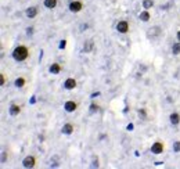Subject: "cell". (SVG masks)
Listing matches in <instances>:
<instances>
[{
  "label": "cell",
  "mask_w": 180,
  "mask_h": 169,
  "mask_svg": "<svg viewBox=\"0 0 180 169\" xmlns=\"http://www.w3.org/2000/svg\"><path fill=\"white\" fill-rule=\"evenodd\" d=\"M28 55H29V51H28V49L25 46L15 47L13 51V57L15 61H25L28 58Z\"/></svg>",
  "instance_id": "cell-1"
},
{
  "label": "cell",
  "mask_w": 180,
  "mask_h": 169,
  "mask_svg": "<svg viewBox=\"0 0 180 169\" xmlns=\"http://www.w3.org/2000/svg\"><path fill=\"white\" fill-rule=\"evenodd\" d=\"M116 30L121 33H126L127 30H129V24H127V21H125V19L119 21L118 25H116Z\"/></svg>",
  "instance_id": "cell-2"
},
{
  "label": "cell",
  "mask_w": 180,
  "mask_h": 169,
  "mask_svg": "<svg viewBox=\"0 0 180 169\" xmlns=\"http://www.w3.org/2000/svg\"><path fill=\"white\" fill-rule=\"evenodd\" d=\"M151 151L154 152V154H162L163 152V144L161 143V141H155L151 147Z\"/></svg>",
  "instance_id": "cell-3"
},
{
  "label": "cell",
  "mask_w": 180,
  "mask_h": 169,
  "mask_svg": "<svg viewBox=\"0 0 180 169\" xmlns=\"http://www.w3.org/2000/svg\"><path fill=\"white\" fill-rule=\"evenodd\" d=\"M82 8H83L82 2H72L71 4H69V10H71L72 13H78V11H80Z\"/></svg>",
  "instance_id": "cell-4"
},
{
  "label": "cell",
  "mask_w": 180,
  "mask_h": 169,
  "mask_svg": "<svg viewBox=\"0 0 180 169\" xmlns=\"http://www.w3.org/2000/svg\"><path fill=\"white\" fill-rule=\"evenodd\" d=\"M64 86H65V89H68V90H72V89L76 87V80H75L74 78H68V79L65 80V83H64Z\"/></svg>",
  "instance_id": "cell-5"
},
{
  "label": "cell",
  "mask_w": 180,
  "mask_h": 169,
  "mask_svg": "<svg viewBox=\"0 0 180 169\" xmlns=\"http://www.w3.org/2000/svg\"><path fill=\"white\" fill-rule=\"evenodd\" d=\"M35 157H26L24 159V162H22V165H24V168H32L33 165H35Z\"/></svg>",
  "instance_id": "cell-6"
},
{
  "label": "cell",
  "mask_w": 180,
  "mask_h": 169,
  "mask_svg": "<svg viewBox=\"0 0 180 169\" xmlns=\"http://www.w3.org/2000/svg\"><path fill=\"white\" fill-rule=\"evenodd\" d=\"M76 103H74V101H66L65 103V105H64V108H65L68 112H74L75 110H76Z\"/></svg>",
  "instance_id": "cell-7"
},
{
  "label": "cell",
  "mask_w": 180,
  "mask_h": 169,
  "mask_svg": "<svg viewBox=\"0 0 180 169\" xmlns=\"http://www.w3.org/2000/svg\"><path fill=\"white\" fill-rule=\"evenodd\" d=\"M72 132H74V125L65 123V125L62 126V133H65V135H71Z\"/></svg>",
  "instance_id": "cell-8"
},
{
  "label": "cell",
  "mask_w": 180,
  "mask_h": 169,
  "mask_svg": "<svg viewBox=\"0 0 180 169\" xmlns=\"http://www.w3.org/2000/svg\"><path fill=\"white\" fill-rule=\"evenodd\" d=\"M19 111H21V107H19V105H17V104H13L10 107V114H11V115H18Z\"/></svg>",
  "instance_id": "cell-9"
},
{
  "label": "cell",
  "mask_w": 180,
  "mask_h": 169,
  "mask_svg": "<svg viewBox=\"0 0 180 169\" xmlns=\"http://www.w3.org/2000/svg\"><path fill=\"white\" fill-rule=\"evenodd\" d=\"M169 118H170V122L173 125H177L180 122V115H179V114H176V112L170 114V116H169Z\"/></svg>",
  "instance_id": "cell-10"
},
{
  "label": "cell",
  "mask_w": 180,
  "mask_h": 169,
  "mask_svg": "<svg viewBox=\"0 0 180 169\" xmlns=\"http://www.w3.org/2000/svg\"><path fill=\"white\" fill-rule=\"evenodd\" d=\"M50 72H51V74H60L61 72V65L60 64H51V66H50Z\"/></svg>",
  "instance_id": "cell-11"
},
{
  "label": "cell",
  "mask_w": 180,
  "mask_h": 169,
  "mask_svg": "<svg viewBox=\"0 0 180 169\" xmlns=\"http://www.w3.org/2000/svg\"><path fill=\"white\" fill-rule=\"evenodd\" d=\"M36 14H38V8L36 7H30L26 10V15L29 17V18H33V17H36Z\"/></svg>",
  "instance_id": "cell-12"
},
{
  "label": "cell",
  "mask_w": 180,
  "mask_h": 169,
  "mask_svg": "<svg viewBox=\"0 0 180 169\" xmlns=\"http://www.w3.org/2000/svg\"><path fill=\"white\" fill-rule=\"evenodd\" d=\"M44 6H46L47 8H55L57 0H44Z\"/></svg>",
  "instance_id": "cell-13"
},
{
  "label": "cell",
  "mask_w": 180,
  "mask_h": 169,
  "mask_svg": "<svg viewBox=\"0 0 180 169\" xmlns=\"http://www.w3.org/2000/svg\"><path fill=\"white\" fill-rule=\"evenodd\" d=\"M150 18H151V15H150V13H148L147 10H146V11H143V13H140V19H141V21L147 22Z\"/></svg>",
  "instance_id": "cell-14"
},
{
  "label": "cell",
  "mask_w": 180,
  "mask_h": 169,
  "mask_svg": "<svg viewBox=\"0 0 180 169\" xmlns=\"http://www.w3.org/2000/svg\"><path fill=\"white\" fill-rule=\"evenodd\" d=\"M152 6H154V2H152V0H144V2H143V7L146 8V10L151 8Z\"/></svg>",
  "instance_id": "cell-15"
},
{
  "label": "cell",
  "mask_w": 180,
  "mask_h": 169,
  "mask_svg": "<svg viewBox=\"0 0 180 169\" xmlns=\"http://www.w3.org/2000/svg\"><path fill=\"white\" fill-rule=\"evenodd\" d=\"M172 53L173 54H180V43H174L172 46Z\"/></svg>",
  "instance_id": "cell-16"
},
{
  "label": "cell",
  "mask_w": 180,
  "mask_h": 169,
  "mask_svg": "<svg viewBox=\"0 0 180 169\" xmlns=\"http://www.w3.org/2000/svg\"><path fill=\"white\" fill-rule=\"evenodd\" d=\"M15 86L17 87H24L25 86V79L24 78H18V79L15 80Z\"/></svg>",
  "instance_id": "cell-17"
},
{
  "label": "cell",
  "mask_w": 180,
  "mask_h": 169,
  "mask_svg": "<svg viewBox=\"0 0 180 169\" xmlns=\"http://www.w3.org/2000/svg\"><path fill=\"white\" fill-rule=\"evenodd\" d=\"M174 151L176 152L180 151V141H176V143H174Z\"/></svg>",
  "instance_id": "cell-18"
},
{
  "label": "cell",
  "mask_w": 180,
  "mask_h": 169,
  "mask_svg": "<svg viewBox=\"0 0 180 169\" xmlns=\"http://www.w3.org/2000/svg\"><path fill=\"white\" fill-rule=\"evenodd\" d=\"M97 110H98V107H97L96 104H91V105H90V111H91V112H96Z\"/></svg>",
  "instance_id": "cell-19"
},
{
  "label": "cell",
  "mask_w": 180,
  "mask_h": 169,
  "mask_svg": "<svg viewBox=\"0 0 180 169\" xmlns=\"http://www.w3.org/2000/svg\"><path fill=\"white\" fill-rule=\"evenodd\" d=\"M91 46H93V43H91V42H89V43H87V46L85 47V51H89V50L91 49Z\"/></svg>",
  "instance_id": "cell-20"
},
{
  "label": "cell",
  "mask_w": 180,
  "mask_h": 169,
  "mask_svg": "<svg viewBox=\"0 0 180 169\" xmlns=\"http://www.w3.org/2000/svg\"><path fill=\"white\" fill-rule=\"evenodd\" d=\"M0 79H2V82H0V85H2V86H4L6 80H4V75H3V74H0Z\"/></svg>",
  "instance_id": "cell-21"
},
{
  "label": "cell",
  "mask_w": 180,
  "mask_h": 169,
  "mask_svg": "<svg viewBox=\"0 0 180 169\" xmlns=\"http://www.w3.org/2000/svg\"><path fill=\"white\" fill-rule=\"evenodd\" d=\"M138 115H141V116H146V111H144V110H140V111H138Z\"/></svg>",
  "instance_id": "cell-22"
},
{
  "label": "cell",
  "mask_w": 180,
  "mask_h": 169,
  "mask_svg": "<svg viewBox=\"0 0 180 169\" xmlns=\"http://www.w3.org/2000/svg\"><path fill=\"white\" fill-rule=\"evenodd\" d=\"M177 40L180 42V30H179V32H177Z\"/></svg>",
  "instance_id": "cell-23"
}]
</instances>
